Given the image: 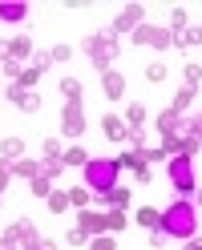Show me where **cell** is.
Masks as SVG:
<instances>
[{"mask_svg": "<svg viewBox=\"0 0 202 250\" xmlns=\"http://www.w3.org/2000/svg\"><path fill=\"white\" fill-rule=\"evenodd\" d=\"M89 250H117V242H113V234H97L89 242Z\"/></svg>", "mask_w": 202, "mask_h": 250, "instance_id": "obj_33", "label": "cell"}, {"mask_svg": "<svg viewBox=\"0 0 202 250\" xmlns=\"http://www.w3.org/2000/svg\"><path fill=\"white\" fill-rule=\"evenodd\" d=\"M170 21H174V28H186V8H174V17H170Z\"/></svg>", "mask_w": 202, "mask_h": 250, "instance_id": "obj_43", "label": "cell"}, {"mask_svg": "<svg viewBox=\"0 0 202 250\" xmlns=\"http://www.w3.org/2000/svg\"><path fill=\"white\" fill-rule=\"evenodd\" d=\"M142 17H146V8H142V4H130V8H121L110 33H113V37H121V33H134V28H142Z\"/></svg>", "mask_w": 202, "mask_h": 250, "instance_id": "obj_6", "label": "cell"}, {"mask_svg": "<svg viewBox=\"0 0 202 250\" xmlns=\"http://www.w3.org/2000/svg\"><path fill=\"white\" fill-rule=\"evenodd\" d=\"M182 129H186V117L182 113H174V109H162V113H158V133L162 137H174Z\"/></svg>", "mask_w": 202, "mask_h": 250, "instance_id": "obj_9", "label": "cell"}, {"mask_svg": "<svg viewBox=\"0 0 202 250\" xmlns=\"http://www.w3.org/2000/svg\"><path fill=\"white\" fill-rule=\"evenodd\" d=\"M61 153H65V149H61V142H57V137H49V142H45V158H61Z\"/></svg>", "mask_w": 202, "mask_h": 250, "instance_id": "obj_40", "label": "cell"}, {"mask_svg": "<svg viewBox=\"0 0 202 250\" xmlns=\"http://www.w3.org/2000/svg\"><path fill=\"white\" fill-rule=\"evenodd\" d=\"M12 174H21V178H28V182H33V178H45V174H41V162H33V158L12 162Z\"/></svg>", "mask_w": 202, "mask_h": 250, "instance_id": "obj_19", "label": "cell"}, {"mask_svg": "<svg viewBox=\"0 0 202 250\" xmlns=\"http://www.w3.org/2000/svg\"><path fill=\"white\" fill-rule=\"evenodd\" d=\"M61 93H65V105H81V81H77V77H65V81H61Z\"/></svg>", "mask_w": 202, "mask_h": 250, "instance_id": "obj_20", "label": "cell"}, {"mask_svg": "<svg viewBox=\"0 0 202 250\" xmlns=\"http://www.w3.org/2000/svg\"><path fill=\"white\" fill-rule=\"evenodd\" d=\"M166 174H170V182H174V190H178L182 198H194V190H198V182H194V158L174 153L170 166H166Z\"/></svg>", "mask_w": 202, "mask_h": 250, "instance_id": "obj_4", "label": "cell"}, {"mask_svg": "<svg viewBox=\"0 0 202 250\" xmlns=\"http://www.w3.org/2000/svg\"><path fill=\"white\" fill-rule=\"evenodd\" d=\"M93 198H97V194H93L89 186L81 182V186H73V190H69V206H77V210H89V202H93Z\"/></svg>", "mask_w": 202, "mask_h": 250, "instance_id": "obj_18", "label": "cell"}, {"mask_svg": "<svg viewBox=\"0 0 202 250\" xmlns=\"http://www.w3.org/2000/svg\"><path fill=\"white\" fill-rule=\"evenodd\" d=\"M61 133H65V137H81V133H85L81 105H65V109H61Z\"/></svg>", "mask_w": 202, "mask_h": 250, "instance_id": "obj_7", "label": "cell"}, {"mask_svg": "<svg viewBox=\"0 0 202 250\" xmlns=\"http://www.w3.org/2000/svg\"><path fill=\"white\" fill-rule=\"evenodd\" d=\"M0 65H4V77H12V81H21V61H0Z\"/></svg>", "mask_w": 202, "mask_h": 250, "instance_id": "obj_35", "label": "cell"}, {"mask_svg": "<svg viewBox=\"0 0 202 250\" xmlns=\"http://www.w3.org/2000/svg\"><path fill=\"white\" fill-rule=\"evenodd\" d=\"M77 226L97 238V234H105V214H97V210H81V214H77Z\"/></svg>", "mask_w": 202, "mask_h": 250, "instance_id": "obj_11", "label": "cell"}, {"mask_svg": "<svg viewBox=\"0 0 202 250\" xmlns=\"http://www.w3.org/2000/svg\"><path fill=\"white\" fill-rule=\"evenodd\" d=\"M101 89H105V97H110V101H117L121 97V93H126V77H121V73H101Z\"/></svg>", "mask_w": 202, "mask_h": 250, "instance_id": "obj_12", "label": "cell"}, {"mask_svg": "<svg viewBox=\"0 0 202 250\" xmlns=\"http://www.w3.org/2000/svg\"><path fill=\"white\" fill-rule=\"evenodd\" d=\"M61 162H65V166H77V169H85V162H89V153H85L81 146H69L65 153H61Z\"/></svg>", "mask_w": 202, "mask_h": 250, "instance_id": "obj_23", "label": "cell"}, {"mask_svg": "<svg viewBox=\"0 0 202 250\" xmlns=\"http://www.w3.org/2000/svg\"><path fill=\"white\" fill-rule=\"evenodd\" d=\"M28 190H33V198H49L53 186H49V178H33V182H28Z\"/></svg>", "mask_w": 202, "mask_h": 250, "instance_id": "obj_30", "label": "cell"}, {"mask_svg": "<svg viewBox=\"0 0 202 250\" xmlns=\"http://www.w3.org/2000/svg\"><path fill=\"white\" fill-rule=\"evenodd\" d=\"M49 65H53V53H33V65H28V69H37V73H45Z\"/></svg>", "mask_w": 202, "mask_h": 250, "instance_id": "obj_34", "label": "cell"}, {"mask_svg": "<svg viewBox=\"0 0 202 250\" xmlns=\"http://www.w3.org/2000/svg\"><path fill=\"white\" fill-rule=\"evenodd\" d=\"M85 242H89V234H85L81 226H73V230H69V246H85Z\"/></svg>", "mask_w": 202, "mask_h": 250, "instance_id": "obj_37", "label": "cell"}, {"mask_svg": "<svg viewBox=\"0 0 202 250\" xmlns=\"http://www.w3.org/2000/svg\"><path fill=\"white\" fill-rule=\"evenodd\" d=\"M8 101H12V105H21L24 113H41V97H37V93H28V89H21V85H12V89H8Z\"/></svg>", "mask_w": 202, "mask_h": 250, "instance_id": "obj_10", "label": "cell"}, {"mask_svg": "<svg viewBox=\"0 0 202 250\" xmlns=\"http://www.w3.org/2000/svg\"><path fill=\"white\" fill-rule=\"evenodd\" d=\"M130 222H126V210H110L105 214V234H121Z\"/></svg>", "mask_w": 202, "mask_h": 250, "instance_id": "obj_24", "label": "cell"}, {"mask_svg": "<svg viewBox=\"0 0 202 250\" xmlns=\"http://www.w3.org/2000/svg\"><path fill=\"white\" fill-rule=\"evenodd\" d=\"M101 202H110V210H126V206H130V190H121V186H113V190L105 194Z\"/></svg>", "mask_w": 202, "mask_h": 250, "instance_id": "obj_25", "label": "cell"}, {"mask_svg": "<svg viewBox=\"0 0 202 250\" xmlns=\"http://www.w3.org/2000/svg\"><path fill=\"white\" fill-rule=\"evenodd\" d=\"M101 125H105V137H110V142H126V137H130L126 117H105Z\"/></svg>", "mask_w": 202, "mask_h": 250, "instance_id": "obj_13", "label": "cell"}, {"mask_svg": "<svg viewBox=\"0 0 202 250\" xmlns=\"http://www.w3.org/2000/svg\"><path fill=\"white\" fill-rule=\"evenodd\" d=\"M45 202H49V210H53V214H65V210H69V190H53Z\"/></svg>", "mask_w": 202, "mask_h": 250, "instance_id": "obj_27", "label": "cell"}, {"mask_svg": "<svg viewBox=\"0 0 202 250\" xmlns=\"http://www.w3.org/2000/svg\"><path fill=\"white\" fill-rule=\"evenodd\" d=\"M186 133H190V137H198V142H202V113L186 121Z\"/></svg>", "mask_w": 202, "mask_h": 250, "instance_id": "obj_38", "label": "cell"}, {"mask_svg": "<svg viewBox=\"0 0 202 250\" xmlns=\"http://www.w3.org/2000/svg\"><path fill=\"white\" fill-rule=\"evenodd\" d=\"M0 158H4L8 166H12V162H21V158H24V142H21V137H4V146H0Z\"/></svg>", "mask_w": 202, "mask_h": 250, "instance_id": "obj_15", "label": "cell"}, {"mask_svg": "<svg viewBox=\"0 0 202 250\" xmlns=\"http://www.w3.org/2000/svg\"><path fill=\"white\" fill-rule=\"evenodd\" d=\"M0 61H8V44L4 41H0Z\"/></svg>", "mask_w": 202, "mask_h": 250, "instance_id": "obj_45", "label": "cell"}, {"mask_svg": "<svg viewBox=\"0 0 202 250\" xmlns=\"http://www.w3.org/2000/svg\"><path fill=\"white\" fill-rule=\"evenodd\" d=\"M8 238H12V242H33V238H41V234H37V226H33V222H24V218H21V222H12Z\"/></svg>", "mask_w": 202, "mask_h": 250, "instance_id": "obj_16", "label": "cell"}, {"mask_svg": "<svg viewBox=\"0 0 202 250\" xmlns=\"http://www.w3.org/2000/svg\"><path fill=\"white\" fill-rule=\"evenodd\" d=\"M61 169H65V162H61V158H45V162H41V174L49 178V182H53V178L61 174Z\"/></svg>", "mask_w": 202, "mask_h": 250, "instance_id": "obj_29", "label": "cell"}, {"mask_svg": "<svg viewBox=\"0 0 202 250\" xmlns=\"http://www.w3.org/2000/svg\"><path fill=\"white\" fill-rule=\"evenodd\" d=\"M198 250H202V246H198Z\"/></svg>", "mask_w": 202, "mask_h": 250, "instance_id": "obj_46", "label": "cell"}, {"mask_svg": "<svg viewBox=\"0 0 202 250\" xmlns=\"http://www.w3.org/2000/svg\"><path fill=\"white\" fill-rule=\"evenodd\" d=\"M137 226H146V230H158V226H162V210L142 206V210H137Z\"/></svg>", "mask_w": 202, "mask_h": 250, "instance_id": "obj_21", "label": "cell"}, {"mask_svg": "<svg viewBox=\"0 0 202 250\" xmlns=\"http://www.w3.org/2000/svg\"><path fill=\"white\" fill-rule=\"evenodd\" d=\"M0 250H17V242H12L8 234H0Z\"/></svg>", "mask_w": 202, "mask_h": 250, "instance_id": "obj_44", "label": "cell"}, {"mask_svg": "<svg viewBox=\"0 0 202 250\" xmlns=\"http://www.w3.org/2000/svg\"><path fill=\"white\" fill-rule=\"evenodd\" d=\"M198 81H202V65H186V89H198Z\"/></svg>", "mask_w": 202, "mask_h": 250, "instance_id": "obj_31", "label": "cell"}, {"mask_svg": "<svg viewBox=\"0 0 202 250\" xmlns=\"http://www.w3.org/2000/svg\"><path fill=\"white\" fill-rule=\"evenodd\" d=\"M85 53H89V61H93V69H97V73H110V65L117 61V37L113 33L89 37L85 41Z\"/></svg>", "mask_w": 202, "mask_h": 250, "instance_id": "obj_3", "label": "cell"}, {"mask_svg": "<svg viewBox=\"0 0 202 250\" xmlns=\"http://www.w3.org/2000/svg\"><path fill=\"white\" fill-rule=\"evenodd\" d=\"M8 182H12V166H8V162H0V194L8 190Z\"/></svg>", "mask_w": 202, "mask_h": 250, "instance_id": "obj_39", "label": "cell"}, {"mask_svg": "<svg viewBox=\"0 0 202 250\" xmlns=\"http://www.w3.org/2000/svg\"><path fill=\"white\" fill-rule=\"evenodd\" d=\"M158 230L166 234V238H194V230H198V210H194V202L182 198V202H174V206H166Z\"/></svg>", "mask_w": 202, "mask_h": 250, "instance_id": "obj_1", "label": "cell"}, {"mask_svg": "<svg viewBox=\"0 0 202 250\" xmlns=\"http://www.w3.org/2000/svg\"><path fill=\"white\" fill-rule=\"evenodd\" d=\"M146 77H150V81H166V65H162V61H154V65L146 69Z\"/></svg>", "mask_w": 202, "mask_h": 250, "instance_id": "obj_36", "label": "cell"}, {"mask_svg": "<svg viewBox=\"0 0 202 250\" xmlns=\"http://www.w3.org/2000/svg\"><path fill=\"white\" fill-rule=\"evenodd\" d=\"M24 250H57L49 238H33V242H24Z\"/></svg>", "mask_w": 202, "mask_h": 250, "instance_id": "obj_41", "label": "cell"}, {"mask_svg": "<svg viewBox=\"0 0 202 250\" xmlns=\"http://www.w3.org/2000/svg\"><path fill=\"white\" fill-rule=\"evenodd\" d=\"M142 121H146V105H137V101H134V105L126 109V125H134V129H142Z\"/></svg>", "mask_w": 202, "mask_h": 250, "instance_id": "obj_28", "label": "cell"}, {"mask_svg": "<svg viewBox=\"0 0 202 250\" xmlns=\"http://www.w3.org/2000/svg\"><path fill=\"white\" fill-rule=\"evenodd\" d=\"M69 57H73L69 44H57V49H53V61H69Z\"/></svg>", "mask_w": 202, "mask_h": 250, "instance_id": "obj_42", "label": "cell"}, {"mask_svg": "<svg viewBox=\"0 0 202 250\" xmlns=\"http://www.w3.org/2000/svg\"><path fill=\"white\" fill-rule=\"evenodd\" d=\"M81 174H85V186H89V190L97 194V198H105V194H110L113 186H117V174H121V166H117L113 158H89Z\"/></svg>", "mask_w": 202, "mask_h": 250, "instance_id": "obj_2", "label": "cell"}, {"mask_svg": "<svg viewBox=\"0 0 202 250\" xmlns=\"http://www.w3.org/2000/svg\"><path fill=\"white\" fill-rule=\"evenodd\" d=\"M8 57H12V61H33V41H28V37L8 41Z\"/></svg>", "mask_w": 202, "mask_h": 250, "instance_id": "obj_17", "label": "cell"}, {"mask_svg": "<svg viewBox=\"0 0 202 250\" xmlns=\"http://www.w3.org/2000/svg\"><path fill=\"white\" fill-rule=\"evenodd\" d=\"M134 44H150V49H170L174 44V33L170 28H162V24H142V28H134Z\"/></svg>", "mask_w": 202, "mask_h": 250, "instance_id": "obj_5", "label": "cell"}, {"mask_svg": "<svg viewBox=\"0 0 202 250\" xmlns=\"http://www.w3.org/2000/svg\"><path fill=\"white\" fill-rule=\"evenodd\" d=\"M117 166H121V169H134V178L142 182V186L154 178V174H150V162L142 158V153H134V149H130V153H121V158H117Z\"/></svg>", "mask_w": 202, "mask_h": 250, "instance_id": "obj_8", "label": "cell"}, {"mask_svg": "<svg viewBox=\"0 0 202 250\" xmlns=\"http://www.w3.org/2000/svg\"><path fill=\"white\" fill-rule=\"evenodd\" d=\"M28 17V4H21V0H8V4H0V21H8V24H21Z\"/></svg>", "mask_w": 202, "mask_h": 250, "instance_id": "obj_14", "label": "cell"}, {"mask_svg": "<svg viewBox=\"0 0 202 250\" xmlns=\"http://www.w3.org/2000/svg\"><path fill=\"white\" fill-rule=\"evenodd\" d=\"M37 81H41V73H37V69H21V81H12V85H21V89H33Z\"/></svg>", "mask_w": 202, "mask_h": 250, "instance_id": "obj_32", "label": "cell"}, {"mask_svg": "<svg viewBox=\"0 0 202 250\" xmlns=\"http://www.w3.org/2000/svg\"><path fill=\"white\" fill-rule=\"evenodd\" d=\"M194 93H198V89H186V85H182V89H178V97H174V105H170V109L186 117V109H190V101H194Z\"/></svg>", "mask_w": 202, "mask_h": 250, "instance_id": "obj_26", "label": "cell"}, {"mask_svg": "<svg viewBox=\"0 0 202 250\" xmlns=\"http://www.w3.org/2000/svg\"><path fill=\"white\" fill-rule=\"evenodd\" d=\"M174 44H178V49H190V44H202V28H178V33H174Z\"/></svg>", "mask_w": 202, "mask_h": 250, "instance_id": "obj_22", "label": "cell"}]
</instances>
